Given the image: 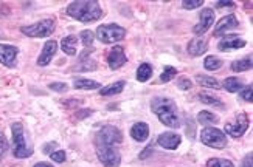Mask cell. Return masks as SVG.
I'll return each instance as SVG.
<instances>
[{"label":"cell","mask_w":253,"mask_h":167,"mask_svg":"<svg viewBox=\"0 0 253 167\" xmlns=\"http://www.w3.org/2000/svg\"><path fill=\"white\" fill-rule=\"evenodd\" d=\"M126 85V81H117L114 84H109L106 87H103L100 90V95L103 96H112V95H118L123 92V88Z\"/></svg>","instance_id":"20"},{"label":"cell","mask_w":253,"mask_h":167,"mask_svg":"<svg viewBox=\"0 0 253 167\" xmlns=\"http://www.w3.org/2000/svg\"><path fill=\"white\" fill-rule=\"evenodd\" d=\"M253 65V61H252V56H246V58H241L235 62H232V65H230V68H232L235 73L238 71H247L252 68Z\"/></svg>","instance_id":"22"},{"label":"cell","mask_w":253,"mask_h":167,"mask_svg":"<svg viewBox=\"0 0 253 167\" xmlns=\"http://www.w3.org/2000/svg\"><path fill=\"white\" fill-rule=\"evenodd\" d=\"M250 126V118L247 113H241L236 116V119L233 122H228V124H225V133L227 135H230L232 138H241L244 135V133L247 132Z\"/></svg>","instance_id":"9"},{"label":"cell","mask_w":253,"mask_h":167,"mask_svg":"<svg viewBox=\"0 0 253 167\" xmlns=\"http://www.w3.org/2000/svg\"><path fill=\"white\" fill-rule=\"evenodd\" d=\"M208 45H207V40L205 39H201V37H194L188 42V47H186V50H188V54L193 56V58H196V56H201L207 51Z\"/></svg>","instance_id":"18"},{"label":"cell","mask_w":253,"mask_h":167,"mask_svg":"<svg viewBox=\"0 0 253 167\" xmlns=\"http://www.w3.org/2000/svg\"><path fill=\"white\" fill-rule=\"evenodd\" d=\"M177 87L180 88V90H190V88L193 87V82L188 79V77H185V76H182L180 79L177 81Z\"/></svg>","instance_id":"34"},{"label":"cell","mask_w":253,"mask_h":167,"mask_svg":"<svg viewBox=\"0 0 253 167\" xmlns=\"http://www.w3.org/2000/svg\"><path fill=\"white\" fill-rule=\"evenodd\" d=\"M197 121H199L201 124H204V126H211V124H217L219 118L216 115H213L211 111L204 110V111H201L199 115H197Z\"/></svg>","instance_id":"25"},{"label":"cell","mask_w":253,"mask_h":167,"mask_svg":"<svg viewBox=\"0 0 253 167\" xmlns=\"http://www.w3.org/2000/svg\"><path fill=\"white\" fill-rule=\"evenodd\" d=\"M201 141L208 147L213 149H224L227 147V136L222 130H219L216 127H205L201 132Z\"/></svg>","instance_id":"6"},{"label":"cell","mask_w":253,"mask_h":167,"mask_svg":"<svg viewBox=\"0 0 253 167\" xmlns=\"http://www.w3.org/2000/svg\"><path fill=\"white\" fill-rule=\"evenodd\" d=\"M48 88L53 92H67L69 87H67V84H64V82H53V84L48 85Z\"/></svg>","instance_id":"35"},{"label":"cell","mask_w":253,"mask_h":167,"mask_svg":"<svg viewBox=\"0 0 253 167\" xmlns=\"http://www.w3.org/2000/svg\"><path fill=\"white\" fill-rule=\"evenodd\" d=\"M56 50H58V42L56 40L51 39V40L45 42V45H43L39 58H38V65L39 67H47L51 62L53 56L56 54Z\"/></svg>","instance_id":"15"},{"label":"cell","mask_w":253,"mask_h":167,"mask_svg":"<svg viewBox=\"0 0 253 167\" xmlns=\"http://www.w3.org/2000/svg\"><path fill=\"white\" fill-rule=\"evenodd\" d=\"M185 9H194L197 6H202L204 5V0H183L182 2Z\"/></svg>","instance_id":"32"},{"label":"cell","mask_w":253,"mask_h":167,"mask_svg":"<svg viewBox=\"0 0 253 167\" xmlns=\"http://www.w3.org/2000/svg\"><path fill=\"white\" fill-rule=\"evenodd\" d=\"M246 45H247V42L244 39H241L238 36H225L221 42L217 43V48L221 51H232V50L244 48Z\"/></svg>","instance_id":"16"},{"label":"cell","mask_w":253,"mask_h":167,"mask_svg":"<svg viewBox=\"0 0 253 167\" xmlns=\"http://www.w3.org/2000/svg\"><path fill=\"white\" fill-rule=\"evenodd\" d=\"M126 62H127V58H126V54H125L123 47L115 45L111 51H109V56H107V64H109V67H111L112 70L120 68V67H123Z\"/></svg>","instance_id":"14"},{"label":"cell","mask_w":253,"mask_h":167,"mask_svg":"<svg viewBox=\"0 0 253 167\" xmlns=\"http://www.w3.org/2000/svg\"><path fill=\"white\" fill-rule=\"evenodd\" d=\"M152 152V146H148V149L146 150H143L141 153H140V160H145V158H148L149 155L148 153H151Z\"/></svg>","instance_id":"41"},{"label":"cell","mask_w":253,"mask_h":167,"mask_svg":"<svg viewBox=\"0 0 253 167\" xmlns=\"http://www.w3.org/2000/svg\"><path fill=\"white\" fill-rule=\"evenodd\" d=\"M33 167H53V166L50 163H36Z\"/></svg>","instance_id":"42"},{"label":"cell","mask_w":253,"mask_h":167,"mask_svg":"<svg viewBox=\"0 0 253 167\" xmlns=\"http://www.w3.org/2000/svg\"><path fill=\"white\" fill-rule=\"evenodd\" d=\"M239 95H241V98H243L246 102H252V101H253V98H252V85L244 87V88H243V92H241Z\"/></svg>","instance_id":"37"},{"label":"cell","mask_w":253,"mask_h":167,"mask_svg":"<svg viewBox=\"0 0 253 167\" xmlns=\"http://www.w3.org/2000/svg\"><path fill=\"white\" fill-rule=\"evenodd\" d=\"M6 150H8V139H6V136L3 135V133L0 132V160L3 158V155L6 153Z\"/></svg>","instance_id":"33"},{"label":"cell","mask_w":253,"mask_h":167,"mask_svg":"<svg viewBox=\"0 0 253 167\" xmlns=\"http://www.w3.org/2000/svg\"><path fill=\"white\" fill-rule=\"evenodd\" d=\"M204 67L208 71H216L222 67V61L216 58V56H207L205 61H204Z\"/></svg>","instance_id":"28"},{"label":"cell","mask_w":253,"mask_h":167,"mask_svg":"<svg viewBox=\"0 0 253 167\" xmlns=\"http://www.w3.org/2000/svg\"><path fill=\"white\" fill-rule=\"evenodd\" d=\"M196 81L199 82V85H202V87L216 88V90H219V88L222 87L221 82H219L217 79H214V77H211V76H207V74H197L196 76Z\"/></svg>","instance_id":"23"},{"label":"cell","mask_w":253,"mask_h":167,"mask_svg":"<svg viewBox=\"0 0 253 167\" xmlns=\"http://www.w3.org/2000/svg\"><path fill=\"white\" fill-rule=\"evenodd\" d=\"M152 76V67L149 64H141L137 70V81L138 82H146L149 77Z\"/></svg>","instance_id":"26"},{"label":"cell","mask_w":253,"mask_h":167,"mask_svg":"<svg viewBox=\"0 0 253 167\" xmlns=\"http://www.w3.org/2000/svg\"><path fill=\"white\" fill-rule=\"evenodd\" d=\"M73 87L78 88V90H96L100 88V82L92 81V79H84V77H78V79L73 81Z\"/></svg>","instance_id":"21"},{"label":"cell","mask_w":253,"mask_h":167,"mask_svg":"<svg viewBox=\"0 0 253 167\" xmlns=\"http://www.w3.org/2000/svg\"><path fill=\"white\" fill-rule=\"evenodd\" d=\"M11 132H13V155L16 158H28L31 157V149L27 146L24 124L22 122H13L11 124Z\"/></svg>","instance_id":"3"},{"label":"cell","mask_w":253,"mask_h":167,"mask_svg":"<svg viewBox=\"0 0 253 167\" xmlns=\"http://www.w3.org/2000/svg\"><path fill=\"white\" fill-rule=\"evenodd\" d=\"M197 98L201 99V102L207 104V105H216L219 108H222L224 107V102L221 101L219 98L213 96L211 93H201V95H197Z\"/></svg>","instance_id":"27"},{"label":"cell","mask_w":253,"mask_h":167,"mask_svg":"<svg viewBox=\"0 0 253 167\" xmlns=\"http://www.w3.org/2000/svg\"><path fill=\"white\" fill-rule=\"evenodd\" d=\"M207 167H235V164L225 158H210L207 161Z\"/></svg>","instance_id":"29"},{"label":"cell","mask_w":253,"mask_h":167,"mask_svg":"<svg viewBox=\"0 0 253 167\" xmlns=\"http://www.w3.org/2000/svg\"><path fill=\"white\" fill-rule=\"evenodd\" d=\"M126 36V30L117 24H107V25H100L96 30V37L100 39L103 43H115L123 40Z\"/></svg>","instance_id":"5"},{"label":"cell","mask_w":253,"mask_h":167,"mask_svg":"<svg viewBox=\"0 0 253 167\" xmlns=\"http://www.w3.org/2000/svg\"><path fill=\"white\" fill-rule=\"evenodd\" d=\"M159 146L167 149V150H175L182 142V138L179 133H174V132H165L162 135H159L157 138Z\"/></svg>","instance_id":"13"},{"label":"cell","mask_w":253,"mask_h":167,"mask_svg":"<svg viewBox=\"0 0 253 167\" xmlns=\"http://www.w3.org/2000/svg\"><path fill=\"white\" fill-rule=\"evenodd\" d=\"M123 142V133L115 126H103L95 135V146H115Z\"/></svg>","instance_id":"4"},{"label":"cell","mask_w":253,"mask_h":167,"mask_svg":"<svg viewBox=\"0 0 253 167\" xmlns=\"http://www.w3.org/2000/svg\"><path fill=\"white\" fill-rule=\"evenodd\" d=\"M253 166V155L252 153H249V155H246L244 157V160H243V164H241V167H252Z\"/></svg>","instance_id":"38"},{"label":"cell","mask_w":253,"mask_h":167,"mask_svg":"<svg viewBox=\"0 0 253 167\" xmlns=\"http://www.w3.org/2000/svg\"><path fill=\"white\" fill-rule=\"evenodd\" d=\"M238 27H239V22H238L236 16H233V14L224 16L221 20L217 22V25H216V28L213 31V36L214 37H221V36L227 34L228 31H232V30H235Z\"/></svg>","instance_id":"12"},{"label":"cell","mask_w":253,"mask_h":167,"mask_svg":"<svg viewBox=\"0 0 253 167\" xmlns=\"http://www.w3.org/2000/svg\"><path fill=\"white\" fill-rule=\"evenodd\" d=\"M61 48L65 54L69 56H75L76 54V50H78V37L75 34H70V36H65L62 40H61Z\"/></svg>","instance_id":"19"},{"label":"cell","mask_w":253,"mask_h":167,"mask_svg":"<svg viewBox=\"0 0 253 167\" xmlns=\"http://www.w3.org/2000/svg\"><path fill=\"white\" fill-rule=\"evenodd\" d=\"M217 8H230V6H235V2H216Z\"/></svg>","instance_id":"40"},{"label":"cell","mask_w":253,"mask_h":167,"mask_svg":"<svg viewBox=\"0 0 253 167\" xmlns=\"http://www.w3.org/2000/svg\"><path fill=\"white\" fill-rule=\"evenodd\" d=\"M151 110L157 115L163 126L171 129L180 127V119L177 115V105L169 98H154L151 101Z\"/></svg>","instance_id":"1"},{"label":"cell","mask_w":253,"mask_h":167,"mask_svg":"<svg viewBox=\"0 0 253 167\" xmlns=\"http://www.w3.org/2000/svg\"><path fill=\"white\" fill-rule=\"evenodd\" d=\"M50 158L53 161H56V163H64L65 161V152L64 150H56V152L50 153Z\"/></svg>","instance_id":"36"},{"label":"cell","mask_w":253,"mask_h":167,"mask_svg":"<svg viewBox=\"0 0 253 167\" xmlns=\"http://www.w3.org/2000/svg\"><path fill=\"white\" fill-rule=\"evenodd\" d=\"M98 160L104 167H120L122 164V155L115 146H95Z\"/></svg>","instance_id":"7"},{"label":"cell","mask_w":253,"mask_h":167,"mask_svg":"<svg viewBox=\"0 0 253 167\" xmlns=\"http://www.w3.org/2000/svg\"><path fill=\"white\" fill-rule=\"evenodd\" d=\"M54 30V20L53 19H43L36 24L28 25V27H22V33L25 36L30 37H48Z\"/></svg>","instance_id":"8"},{"label":"cell","mask_w":253,"mask_h":167,"mask_svg":"<svg viewBox=\"0 0 253 167\" xmlns=\"http://www.w3.org/2000/svg\"><path fill=\"white\" fill-rule=\"evenodd\" d=\"M80 37H81L83 43H84L87 48L92 47V43H93V33L92 31H83Z\"/></svg>","instance_id":"31"},{"label":"cell","mask_w":253,"mask_h":167,"mask_svg":"<svg viewBox=\"0 0 253 167\" xmlns=\"http://www.w3.org/2000/svg\"><path fill=\"white\" fill-rule=\"evenodd\" d=\"M224 87H225V90L230 93H238L244 88V84L241 79H238V77H227L225 82H224Z\"/></svg>","instance_id":"24"},{"label":"cell","mask_w":253,"mask_h":167,"mask_svg":"<svg viewBox=\"0 0 253 167\" xmlns=\"http://www.w3.org/2000/svg\"><path fill=\"white\" fill-rule=\"evenodd\" d=\"M130 136L138 142H145L149 138V126L146 122H137L130 129Z\"/></svg>","instance_id":"17"},{"label":"cell","mask_w":253,"mask_h":167,"mask_svg":"<svg viewBox=\"0 0 253 167\" xmlns=\"http://www.w3.org/2000/svg\"><path fill=\"white\" fill-rule=\"evenodd\" d=\"M175 74H177V68H174V67H171V65H167L163 68L162 76H160V82H169V81H172L174 77H175Z\"/></svg>","instance_id":"30"},{"label":"cell","mask_w":253,"mask_h":167,"mask_svg":"<svg viewBox=\"0 0 253 167\" xmlns=\"http://www.w3.org/2000/svg\"><path fill=\"white\" fill-rule=\"evenodd\" d=\"M67 14L83 24H90L101 17V6L95 0H78L67 6Z\"/></svg>","instance_id":"2"},{"label":"cell","mask_w":253,"mask_h":167,"mask_svg":"<svg viewBox=\"0 0 253 167\" xmlns=\"http://www.w3.org/2000/svg\"><path fill=\"white\" fill-rule=\"evenodd\" d=\"M199 24H197L194 28H193V33L197 36H202L204 33H207L208 30L211 28L213 22H214V11L211 8H204L201 11V17H199Z\"/></svg>","instance_id":"10"},{"label":"cell","mask_w":253,"mask_h":167,"mask_svg":"<svg viewBox=\"0 0 253 167\" xmlns=\"http://www.w3.org/2000/svg\"><path fill=\"white\" fill-rule=\"evenodd\" d=\"M56 147V142H48L45 147H43V152H45L47 155H50V153H53V149Z\"/></svg>","instance_id":"39"},{"label":"cell","mask_w":253,"mask_h":167,"mask_svg":"<svg viewBox=\"0 0 253 167\" xmlns=\"http://www.w3.org/2000/svg\"><path fill=\"white\" fill-rule=\"evenodd\" d=\"M17 54H19L17 47L0 43V64L2 65L8 67V68H14L17 64Z\"/></svg>","instance_id":"11"}]
</instances>
